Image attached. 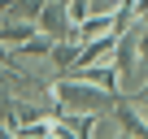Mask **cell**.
<instances>
[{
  "label": "cell",
  "instance_id": "cell-1",
  "mask_svg": "<svg viewBox=\"0 0 148 139\" xmlns=\"http://www.w3.org/2000/svg\"><path fill=\"white\" fill-rule=\"evenodd\" d=\"M61 100H65V109H83V113H92V109H105V104H109V96H105V91H96V87H74V83H65V87H61Z\"/></svg>",
  "mask_w": 148,
  "mask_h": 139
}]
</instances>
